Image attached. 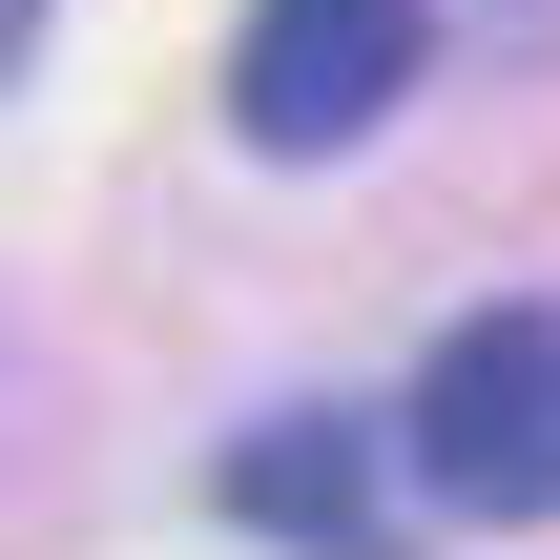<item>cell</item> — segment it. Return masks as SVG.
Returning <instances> with one entry per match:
<instances>
[{
    "instance_id": "obj_1",
    "label": "cell",
    "mask_w": 560,
    "mask_h": 560,
    "mask_svg": "<svg viewBox=\"0 0 560 560\" xmlns=\"http://www.w3.org/2000/svg\"><path fill=\"white\" fill-rule=\"evenodd\" d=\"M395 478L436 520H560V312H457L395 395Z\"/></svg>"
},
{
    "instance_id": "obj_2",
    "label": "cell",
    "mask_w": 560,
    "mask_h": 560,
    "mask_svg": "<svg viewBox=\"0 0 560 560\" xmlns=\"http://www.w3.org/2000/svg\"><path fill=\"white\" fill-rule=\"evenodd\" d=\"M416 62H436V0H249L229 125H249L270 166H332V145H374V125L416 104Z\"/></svg>"
},
{
    "instance_id": "obj_3",
    "label": "cell",
    "mask_w": 560,
    "mask_h": 560,
    "mask_svg": "<svg viewBox=\"0 0 560 560\" xmlns=\"http://www.w3.org/2000/svg\"><path fill=\"white\" fill-rule=\"evenodd\" d=\"M249 540H291V560H395L416 540V478H395V416H249L229 436V478H208Z\"/></svg>"
},
{
    "instance_id": "obj_4",
    "label": "cell",
    "mask_w": 560,
    "mask_h": 560,
    "mask_svg": "<svg viewBox=\"0 0 560 560\" xmlns=\"http://www.w3.org/2000/svg\"><path fill=\"white\" fill-rule=\"evenodd\" d=\"M21 62H42V0H0V83H21Z\"/></svg>"
}]
</instances>
